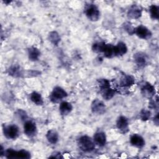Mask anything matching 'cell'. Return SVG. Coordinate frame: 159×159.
I'll return each instance as SVG.
<instances>
[{
  "instance_id": "obj_21",
  "label": "cell",
  "mask_w": 159,
  "mask_h": 159,
  "mask_svg": "<svg viewBox=\"0 0 159 159\" xmlns=\"http://www.w3.org/2000/svg\"><path fill=\"white\" fill-rule=\"evenodd\" d=\"M28 55H29V58L31 61H37L38 60L40 55V52L38 48L36 47H30L28 50Z\"/></svg>"
},
{
  "instance_id": "obj_17",
  "label": "cell",
  "mask_w": 159,
  "mask_h": 159,
  "mask_svg": "<svg viewBox=\"0 0 159 159\" xmlns=\"http://www.w3.org/2000/svg\"><path fill=\"white\" fill-rule=\"evenodd\" d=\"M127 52V47L125 43L119 42L117 44L114 46L115 56H122L125 54Z\"/></svg>"
},
{
  "instance_id": "obj_19",
  "label": "cell",
  "mask_w": 159,
  "mask_h": 159,
  "mask_svg": "<svg viewBox=\"0 0 159 159\" xmlns=\"http://www.w3.org/2000/svg\"><path fill=\"white\" fill-rule=\"evenodd\" d=\"M102 53H103L104 56L106 58H112L115 56L114 46L112 44H105V46Z\"/></svg>"
},
{
  "instance_id": "obj_3",
  "label": "cell",
  "mask_w": 159,
  "mask_h": 159,
  "mask_svg": "<svg viewBox=\"0 0 159 159\" xmlns=\"http://www.w3.org/2000/svg\"><path fill=\"white\" fill-rule=\"evenodd\" d=\"M4 155L7 158H30V153L25 150H14L9 148L4 151Z\"/></svg>"
},
{
  "instance_id": "obj_24",
  "label": "cell",
  "mask_w": 159,
  "mask_h": 159,
  "mask_svg": "<svg viewBox=\"0 0 159 159\" xmlns=\"http://www.w3.org/2000/svg\"><path fill=\"white\" fill-rule=\"evenodd\" d=\"M150 17L153 19H158L159 18V7L156 5H152L150 7Z\"/></svg>"
},
{
  "instance_id": "obj_9",
  "label": "cell",
  "mask_w": 159,
  "mask_h": 159,
  "mask_svg": "<svg viewBox=\"0 0 159 159\" xmlns=\"http://www.w3.org/2000/svg\"><path fill=\"white\" fill-rule=\"evenodd\" d=\"M116 126L120 132L123 134H125L129 130V121L125 116H120L118 117L116 121Z\"/></svg>"
},
{
  "instance_id": "obj_16",
  "label": "cell",
  "mask_w": 159,
  "mask_h": 159,
  "mask_svg": "<svg viewBox=\"0 0 159 159\" xmlns=\"http://www.w3.org/2000/svg\"><path fill=\"white\" fill-rule=\"evenodd\" d=\"M99 90L102 97L106 100H109L112 99L116 93V91L114 89L111 88V86L100 89Z\"/></svg>"
},
{
  "instance_id": "obj_30",
  "label": "cell",
  "mask_w": 159,
  "mask_h": 159,
  "mask_svg": "<svg viewBox=\"0 0 159 159\" xmlns=\"http://www.w3.org/2000/svg\"><path fill=\"white\" fill-rule=\"evenodd\" d=\"M17 114H18V116H19V117L21 119V120H25L27 118V114L25 113V112H24V111L22 110H19L18 112H17Z\"/></svg>"
},
{
  "instance_id": "obj_27",
  "label": "cell",
  "mask_w": 159,
  "mask_h": 159,
  "mask_svg": "<svg viewBox=\"0 0 159 159\" xmlns=\"http://www.w3.org/2000/svg\"><path fill=\"white\" fill-rule=\"evenodd\" d=\"M98 86H99V89L111 86L109 81H108L106 79H104V78L98 80Z\"/></svg>"
},
{
  "instance_id": "obj_25",
  "label": "cell",
  "mask_w": 159,
  "mask_h": 159,
  "mask_svg": "<svg viewBox=\"0 0 159 159\" xmlns=\"http://www.w3.org/2000/svg\"><path fill=\"white\" fill-rule=\"evenodd\" d=\"M48 39L50 40V42L55 45H57L58 42L60 40V36H59L58 34L55 31L51 32L49 34Z\"/></svg>"
},
{
  "instance_id": "obj_22",
  "label": "cell",
  "mask_w": 159,
  "mask_h": 159,
  "mask_svg": "<svg viewBox=\"0 0 159 159\" xmlns=\"http://www.w3.org/2000/svg\"><path fill=\"white\" fill-rule=\"evenodd\" d=\"M31 101L36 105H42L43 104V100L40 94L37 92H33L30 96Z\"/></svg>"
},
{
  "instance_id": "obj_10",
  "label": "cell",
  "mask_w": 159,
  "mask_h": 159,
  "mask_svg": "<svg viewBox=\"0 0 159 159\" xmlns=\"http://www.w3.org/2000/svg\"><path fill=\"white\" fill-rule=\"evenodd\" d=\"M140 90L143 96L147 98H152L155 94V88L151 84L147 82H145L142 84Z\"/></svg>"
},
{
  "instance_id": "obj_28",
  "label": "cell",
  "mask_w": 159,
  "mask_h": 159,
  "mask_svg": "<svg viewBox=\"0 0 159 159\" xmlns=\"http://www.w3.org/2000/svg\"><path fill=\"white\" fill-rule=\"evenodd\" d=\"M140 118L143 120H148L150 117V111L145 110V109H143L140 114Z\"/></svg>"
},
{
  "instance_id": "obj_8",
  "label": "cell",
  "mask_w": 159,
  "mask_h": 159,
  "mask_svg": "<svg viewBox=\"0 0 159 159\" xmlns=\"http://www.w3.org/2000/svg\"><path fill=\"white\" fill-rule=\"evenodd\" d=\"M134 33L140 39H148L152 36L150 30L144 25H140L136 27L134 30Z\"/></svg>"
},
{
  "instance_id": "obj_13",
  "label": "cell",
  "mask_w": 159,
  "mask_h": 159,
  "mask_svg": "<svg viewBox=\"0 0 159 159\" xmlns=\"http://www.w3.org/2000/svg\"><path fill=\"white\" fill-rule=\"evenodd\" d=\"M127 15L132 19H138L142 15V9L137 5H132L127 12Z\"/></svg>"
},
{
  "instance_id": "obj_20",
  "label": "cell",
  "mask_w": 159,
  "mask_h": 159,
  "mask_svg": "<svg viewBox=\"0 0 159 159\" xmlns=\"http://www.w3.org/2000/svg\"><path fill=\"white\" fill-rule=\"evenodd\" d=\"M134 61L139 66H143L146 64L147 58L145 55L140 52H138L134 55Z\"/></svg>"
},
{
  "instance_id": "obj_23",
  "label": "cell",
  "mask_w": 159,
  "mask_h": 159,
  "mask_svg": "<svg viewBox=\"0 0 159 159\" xmlns=\"http://www.w3.org/2000/svg\"><path fill=\"white\" fill-rule=\"evenodd\" d=\"M9 74L11 76H12L14 77H19L21 75V70L20 66L17 65H14L12 66L8 70Z\"/></svg>"
},
{
  "instance_id": "obj_26",
  "label": "cell",
  "mask_w": 159,
  "mask_h": 159,
  "mask_svg": "<svg viewBox=\"0 0 159 159\" xmlns=\"http://www.w3.org/2000/svg\"><path fill=\"white\" fill-rule=\"evenodd\" d=\"M105 43L104 42H98L95 43L92 46V50L96 53H102L105 46Z\"/></svg>"
},
{
  "instance_id": "obj_2",
  "label": "cell",
  "mask_w": 159,
  "mask_h": 159,
  "mask_svg": "<svg viewBox=\"0 0 159 159\" xmlns=\"http://www.w3.org/2000/svg\"><path fill=\"white\" fill-rule=\"evenodd\" d=\"M84 14L91 21H97L100 17V12L98 7L94 4H88L85 6Z\"/></svg>"
},
{
  "instance_id": "obj_18",
  "label": "cell",
  "mask_w": 159,
  "mask_h": 159,
  "mask_svg": "<svg viewBox=\"0 0 159 159\" xmlns=\"http://www.w3.org/2000/svg\"><path fill=\"white\" fill-rule=\"evenodd\" d=\"M46 138L49 143L55 144L58 140V134L54 129L49 130L46 134Z\"/></svg>"
},
{
  "instance_id": "obj_12",
  "label": "cell",
  "mask_w": 159,
  "mask_h": 159,
  "mask_svg": "<svg viewBox=\"0 0 159 159\" xmlns=\"http://www.w3.org/2000/svg\"><path fill=\"white\" fill-rule=\"evenodd\" d=\"M93 140L95 144L99 147H103L106 143V136L103 132H97L94 134Z\"/></svg>"
},
{
  "instance_id": "obj_14",
  "label": "cell",
  "mask_w": 159,
  "mask_h": 159,
  "mask_svg": "<svg viewBox=\"0 0 159 159\" xmlns=\"http://www.w3.org/2000/svg\"><path fill=\"white\" fill-rule=\"evenodd\" d=\"M135 83V79L131 75H124L123 76L119 83L120 86L122 88H128Z\"/></svg>"
},
{
  "instance_id": "obj_6",
  "label": "cell",
  "mask_w": 159,
  "mask_h": 159,
  "mask_svg": "<svg viewBox=\"0 0 159 159\" xmlns=\"http://www.w3.org/2000/svg\"><path fill=\"white\" fill-rule=\"evenodd\" d=\"M24 134L29 137H32L37 133V126L32 120H26L24 124Z\"/></svg>"
},
{
  "instance_id": "obj_11",
  "label": "cell",
  "mask_w": 159,
  "mask_h": 159,
  "mask_svg": "<svg viewBox=\"0 0 159 159\" xmlns=\"http://www.w3.org/2000/svg\"><path fill=\"white\" fill-rule=\"evenodd\" d=\"M130 143L139 148H142L145 145L144 139L139 134H133L130 139Z\"/></svg>"
},
{
  "instance_id": "obj_5",
  "label": "cell",
  "mask_w": 159,
  "mask_h": 159,
  "mask_svg": "<svg viewBox=\"0 0 159 159\" xmlns=\"http://www.w3.org/2000/svg\"><path fill=\"white\" fill-rule=\"evenodd\" d=\"M4 136L9 139H16L19 135V127L15 124L6 125L3 128Z\"/></svg>"
},
{
  "instance_id": "obj_31",
  "label": "cell",
  "mask_w": 159,
  "mask_h": 159,
  "mask_svg": "<svg viewBox=\"0 0 159 159\" xmlns=\"http://www.w3.org/2000/svg\"><path fill=\"white\" fill-rule=\"evenodd\" d=\"M153 121H154V122H155L157 125H158V114H157V116H155V117Z\"/></svg>"
},
{
  "instance_id": "obj_1",
  "label": "cell",
  "mask_w": 159,
  "mask_h": 159,
  "mask_svg": "<svg viewBox=\"0 0 159 159\" xmlns=\"http://www.w3.org/2000/svg\"><path fill=\"white\" fill-rule=\"evenodd\" d=\"M79 148L84 152H92L95 148L93 139L88 135H83L78 140Z\"/></svg>"
},
{
  "instance_id": "obj_29",
  "label": "cell",
  "mask_w": 159,
  "mask_h": 159,
  "mask_svg": "<svg viewBox=\"0 0 159 159\" xmlns=\"http://www.w3.org/2000/svg\"><path fill=\"white\" fill-rule=\"evenodd\" d=\"M124 29L126 31H127V32L130 34H134V30L135 29L132 27V26L128 22L124 24Z\"/></svg>"
},
{
  "instance_id": "obj_4",
  "label": "cell",
  "mask_w": 159,
  "mask_h": 159,
  "mask_svg": "<svg viewBox=\"0 0 159 159\" xmlns=\"http://www.w3.org/2000/svg\"><path fill=\"white\" fill-rule=\"evenodd\" d=\"M67 96V93L66 91L60 86H56L52 91L49 98L50 101L53 103H57L61 101L63 98Z\"/></svg>"
},
{
  "instance_id": "obj_7",
  "label": "cell",
  "mask_w": 159,
  "mask_h": 159,
  "mask_svg": "<svg viewBox=\"0 0 159 159\" xmlns=\"http://www.w3.org/2000/svg\"><path fill=\"white\" fill-rule=\"evenodd\" d=\"M91 111L93 113L101 115L106 112V106L103 102L98 99H95L91 103Z\"/></svg>"
},
{
  "instance_id": "obj_15",
  "label": "cell",
  "mask_w": 159,
  "mask_h": 159,
  "mask_svg": "<svg viewBox=\"0 0 159 159\" xmlns=\"http://www.w3.org/2000/svg\"><path fill=\"white\" fill-rule=\"evenodd\" d=\"M73 109V106L72 105L66 101H63L60 103V106H59V111L60 113L61 114V116H66L68 115L70 112Z\"/></svg>"
}]
</instances>
